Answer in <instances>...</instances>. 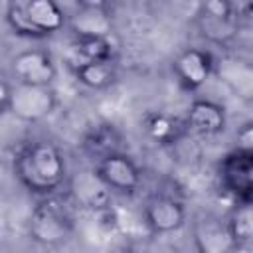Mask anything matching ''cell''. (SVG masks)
Wrapping results in <instances>:
<instances>
[{"mask_svg": "<svg viewBox=\"0 0 253 253\" xmlns=\"http://www.w3.org/2000/svg\"><path fill=\"white\" fill-rule=\"evenodd\" d=\"M73 71H75L77 81L93 91H103L117 81V67H115L113 59L83 63V65L75 67Z\"/></svg>", "mask_w": 253, "mask_h": 253, "instance_id": "2e32d148", "label": "cell"}, {"mask_svg": "<svg viewBox=\"0 0 253 253\" xmlns=\"http://www.w3.org/2000/svg\"><path fill=\"white\" fill-rule=\"evenodd\" d=\"M184 123H180L176 117L160 111H148L142 117V130L146 136L156 144H172L180 138L184 132Z\"/></svg>", "mask_w": 253, "mask_h": 253, "instance_id": "5bb4252c", "label": "cell"}, {"mask_svg": "<svg viewBox=\"0 0 253 253\" xmlns=\"http://www.w3.org/2000/svg\"><path fill=\"white\" fill-rule=\"evenodd\" d=\"M227 233L235 249H245L253 243V211L251 202H237L225 221Z\"/></svg>", "mask_w": 253, "mask_h": 253, "instance_id": "9a60e30c", "label": "cell"}, {"mask_svg": "<svg viewBox=\"0 0 253 253\" xmlns=\"http://www.w3.org/2000/svg\"><path fill=\"white\" fill-rule=\"evenodd\" d=\"M196 243L202 251H213V253L235 249L225 223H213V221H204L202 227L196 229Z\"/></svg>", "mask_w": 253, "mask_h": 253, "instance_id": "ac0fdd59", "label": "cell"}, {"mask_svg": "<svg viewBox=\"0 0 253 253\" xmlns=\"http://www.w3.org/2000/svg\"><path fill=\"white\" fill-rule=\"evenodd\" d=\"M184 126L200 136H215L225 128V111L210 99H198L188 107Z\"/></svg>", "mask_w": 253, "mask_h": 253, "instance_id": "9c48e42d", "label": "cell"}, {"mask_svg": "<svg viewBox=\"0 0 253 253\" xmlns=\"http://www.w3.org/2000/svg\"><path fill=\"white\" fill-rule=\"evenodd\" d=\"M6 22H8V26L12 28V32H14L16 36L34 38V40L43 38L42 32H40V30L32 24V20L28 18L26 8H24V2H20V0H10V2H8V8H6Z\"/></svg>", "mask_w": 253, "mask_h": 253, "instance_id": "d6986e66", "label": "cell"}, {"mask_svg": "<svg viewBox=\"0 0 253 253\" xmlns=\"http://www.w3.org/2000/svg\"><path fill=\"white\" fill-rule=\"evenodd\" d=\"M223 188L237 202H251L253 194V152L233 148L219 164Z\"/></svg>", "mask_w": 253, "mask_h": 253, "instance_id": "277c9868", "label": "cell"}, {"mask_svg": "<svg viewBox=\"0 0 253 253\" xmlns=\"http://www.w3.org/2000/svg\"><path fill=\"white\" fill-rule=\"evenodd\" d=\"M81 10H101L105 12L111 0H75Z\"/></svg>", "mask_w": 253, "mask_h": 253, "instance_id": "44dd1931", "label": "cell"}, {"mask_svg": "<svg viewBox=\"0 0 253 253\" xmlns=\"http://www.w3.org/2000/svg\"><path fill=\"white\" fill-rule=\"evenodd\" d=\"M174 73L178 83L186 91H196L210 79L213 71V59L211 53L200 47H188L180 51L174 59Z\"/></svg>", "mask_w": 253, "mask_h": 253, "instance_id": "52a82bcc", "label": "cell"}, {"mask_svg": "<svg viewBox=\"0 0 253 253\" xmlns=\"http://www.w3.org/2000/svg\"><path fill=\"white\" fill-rule=\"evenodd\" d=\"M14 170L26 190L47 196L65 180V158L53 142L34 140L16 154Z\"/></svg>", "mask_w": 253, "mask_h": 253, "instance_id": "6da1fadb", "label": "cell"}, {"mask_svg": "<svg viewBox=\"0 0 253 253\" xmlns=\"http://www.w3.org/2000/svg\"><path fill=\"white\" fill-rule=\"evenodd\" d=\"M12 75L26 85H51L55 79V63L43 49H26L12 57Z\"/></svg>", "mask_w": 253, "mask_h": 253, "instance_id": "8992f818", "label": "cell"}, {"mask_svg": "<svg viewBox=\"0 0 253 253\" xmlns=\"http://www.w3.org/2000/svg\"><path fill=\"white\" fill-rule=\"evenodd\" d=\"M105 59H113V45L107 36L75 34L73 42L69 43V51H67V61L73 69L83 63L105 61Z\"/></svg>", "mask_w": 253, "mask_h": 253, "instance_id": "30bf717a", "label": "cell"}, {"mask_svg": "<svg viewBox=\"0 0 253 253\" xmlns=\"http://www.w3.org/2000/svg\"><path fill=\"white\" fill-rule=\"evenodd\" d=\"M235 148L253 152V126H251V123H245V125L239 126V130H237V146Z\"/></svg>", "mask_w": 253, "mask_h": 253, "instance_id": "ffe728a7", "label": "cell"}, {"mask_svg": "<svg viewBox=\"0 0 253 253\" xmlns=\"http://www.w3.org/2000/svg\"><path fill=\"white\" fill-rule=\"evenodd\" d=\"M97 176L107 184L109 190L121 194H132L140 184V170L134 160L123 152H111L97 160Z\"/></svg>", "mask_w": 253, "mask_h": 253, "instance_id": "5b68a950", "label": "cell"}, {"mask_svg": "<svg viewBox=\"0 0 253 253\" xmlns=\"http://www.w3.org/2000/svg\"><path fill=\"white\" fill-rule=\"evenodd\" d=\"M57 99L51 85H26L16 83L10 87L8 111L26 123H40L55 111Z\"/></svg>", "mask_w": 253, "mask_h": 253, "instance_id": "3957f363", "label": "cell"}, {"mask_svg": "<svg viewBox=\"0 0 253 253\" xmlns=\"http://www.w3.org/2000/svg\"><path fill=\"white\" fill-rule=\"evenodd\" d=\"M204 34L211 40L221 42L233 36L235 30V12L229 0H208L204 4Z\"/></svg>", "mask_w": 253, "mask_h": 253, "instance_id": "7c38bea8", "label": "cell"}, {"mask_svg": "<svg viewBox=\"0 0 253 253\" xmlns=\"http://www.w3.org/2000/svg\"><path fill=\"white\" fill-rule=\"evenodd\" d=\"M119 142H121V136L113 125H95L85 134L83 146L91 156H97L99 160L111 152H119Z\"/></svg>", "mask_w": 253, "mask_h": 253, "instance_id": "e0dca14e", "label": "cell"}, {"mask_svg": "<svg viewBox=\"0 0 253 253\" xmlns=\"http://www.w3.org/2000/svg\"><path fill=\"white\" fill-rule=\"evenodd\" d=\"M8 101H10V85L0 81V113L8 111Z\"/></svg>", "mask_w": 253, "mask_h": 253, "instance_id": "7402d4cb", "label": "cell"}, {"mask_svg": "<svg viewBox=\"0 0 253 253\" xmlns=\"http://www.w3.org/2000/svg\"><path fill=\"white\" fill-rule=\"evenodd\" d=\"M186 221V208L172 196H154L144 206V223L152 233L178 231Z\"/></svg>", "mask_w": 253, "mask_h": 253, "instance_id": "ba28073f", "label": "cell"}, {"mask_svg": "<svg viewBox=\"0 0 253 253\" xmlns=\"http://www.w3.org/2000/svg\"><path fill=\"white\" fill-rule=\"evenodd\" d=\"M24 8L28 18L42 32L43 38L61 32L67 24L65 12L59 8L55 0H28L24 2Z\"/></svg>", "mask_w": 253, "mask_h": 253, "instance_id": "4fadbf2b", "label": "cell"}, {"mask_svg": "<svg viewBox=\"0 0 253 253\" xmlns=\"http://www.w3.org/2000/svg\"><path fill=\"white\" fill-rule=\"evenodd\" d=\"M73 231L71 206L59 198L42 200L30 217V235L42 245H59Z\"/></svg>", "mask_w": 253, "mask_h": 253, "instance_id": "7a4b0ae2", "label": "cell"}, {"mask_svg": "<svg viewBox=\"0 0 253 253\" xmlns=\"http://www.w3.org/2000/svg\"><path fill=\"white\" fill-rule=\"evenodd\" d=\"M73 198L79 206L91 208V210H103L111 206V190L107 184L97 176L95 168L93 170H83L75 176L73 180Z\"/></svg>", "mask_w": 253, "mask_h": 253, "instance_id": "8fae6325", "label": "cell"}]
</instances>
